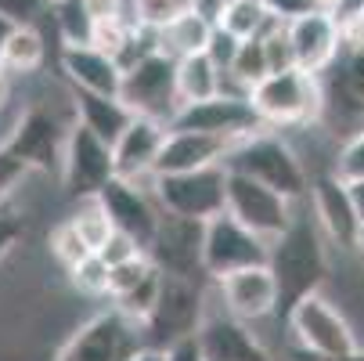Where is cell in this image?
Segmentation results:
<instances>
[{"label":"cell","instance_id":"6da1fadb","mask_svg":"<svg viewBox=\"0 0 364 361\" xmlns=\"http://www.w3.org/2000/svg\"><path fill=\"white\" fill-rule=\"evenodd\" d=\"M271 271L278 278V315L282 318H289V311L306 293L321 289V282L328 275V261H325L318 224L310 221V214H296L289 231L282 239H274Z\"/></svg>","mask_w":364,"mask_h":361},{"label":"cell","instance_id":"7a4b0ae2","mask_svg":"<svg viewBox=\"0 0 364 361\" xmlns=\"http://www.w3.org/2000/svg\"><path fill=\"white\" fill-rule=\"evenodd\" d=\"M224 163H228V170H238V174H249L256 181H264L267 188L282 192L292 202H299L310 188L306 170H303L299 156L292 152V145L274 137V134H264V130L235 141Z\"/></svg>","mask_w":364,"mask_h":361},{"label":"cell","instance_id":"3957f363","mask_svg":"<svg viewBox=\"0 0 364 361\" xmlns=\"http://www.w3.org/2000/svg\"><path fill=\"white\" fill-rule=\"evenodd\" d=\"M252 105L271 127H289V123H310L325 109V90L318 83V73H306L299 66L285 73H271L252 87Z\"/></svg>","mask_w":364,"mask_h":361},{"label":"cell","instance_id":"277c9868","mask_svg":"<svg viewBox=\"0 0 364 361\" xmlns=\"http://www.w3.org/2000/svg\"><path fill=\"white\" fill-rule=\"evenodd\" d=\"M119 98L137 113L170 123L181 113V98H177V58L166 51H151L130 69H123V87Z\"/></svg>","mask_w":364,"mask_h":361},{"label":"cell","instance_id":"5b68a950","mask_svg":"<svg viewBox=\"0 0 364 361\" xmlns=\"http://www.w3.org/2000/svg\"><path fill=\"white\" fill-rule=\"evenodd\" d=\"M292 340L306 350V354H321V357H346L357 354L360 343L350 329V322L332 307L328 296L318 293H306L285 318Z\"/></svg>","mask_w":364,"mask_h":361},{"label":"cell","instance_id":"8992f818","mask_svg":"<svg viewBox=\"0 0 364 361\" xmlns=\"http://www.w3.org/2000/svg\"><path fill=\"white\" fill-rule=\"evenodd\" d=\"M155 195H159L163 214L210 221L228 210V163H213L188 174H159Z\"/></svg>","mask_w":364,"mask_h":361},{"label":"cell","instance_id":"52a82bcc","mask_svg":"<svg viewBox=\"0 0 364 361\" xmlns=\"http://www.w3.org/2000/svg\"><path fill=\"white\" fill-rule=\"evenodd\" d=\"M228 214L267 242L282 239L289 224L296 221L292 199H285L282 192L238 170H228Z\"/></svg>","mask_w":364,"mask_h":361},{"label":"cell","instance_id":"ba28073f","mask_svg":"<svg viewBox=\"0 0 364 361\" xmlns=\"http://www.w3.org/2000/svg\"><path fill=\"white\" fill-rule=\"evenodd\" d=\"M170 130H202V134H217L228 141H242L249 134L267 130L264 116L256 113L252 98L245 94H213L205 101H191V105H181V113L166 123Z\"/></svg>","mask_w":364,"mask_h":361},{"label":"cell","instance_id":"9c48e42d","mask_svg":"<svg viewBox=\"0 0 364 361\" xmlns=\"http://www.w3.org/2000/svg\"><path fill=\"white\" fill-rule=\"evenodd\" d=\"M116 177V152L112 145L94 134L87 123H76L65 141V163H62V188L69 199H90L101 195Z\"/></svg>","mask_w":364,"mask_h":361},{"label":"cell","instance_id":"30bf717a","mask_svg":"<svg viewBox=\"0 0 364 361\" xmlns=\"http://www.w3.org/2000/svg\"><path fill=\"white\" fill-rule=\"evenodd\" d=\"M148 256L155 261V268H163V275L195 282L198 275H205V221L163 214L148 246Z\"/></svg>","mask_w":364,"mask_h":361},{"label":"cell","instance_id":"8fae6325","mask_svg":"<svg viewBox=\"0 0 364 361\" xmlns=\"http://www.w3.org/2000/svg\"><path fill=\"white\" fill-rule=\"evenodd\" d=\"M252 264H271L267 239L249 231L228 210L205 221V275L224 278V275H231L238 268H252Z\"/></svg>","mask_w":364,"mask_h":361},{"label":"cell","instance_id":"7c38bea8","mask_svg":"<svg viewBox=\"0 0 364 361\" xmlns=\"http://www.w3.org/2000/svg\"><path fill=\"white\" fill-rule=\"evenodd\" d=\"M205 315H202V293L195 289L191 278H177V275H166L163 278V293H159V303L155 311L144 318V336L151 347H170L184 336H195L202 329Z\"/></svg>","mask_w":364,"mask_h":361},{"label":"cell","instance_id":"4fadbf2b","mask_svg":"<svg viewBox=\"0 0 364 361\" xmlns=\"http://www.w3.org/2000/svg\"><path fill=\"white\" fill-rule=\"evenodd\" d=\"M137 350H141L137 322L116 311V315H97L87 325H80L55 361H130Z\"/></svg>","mask_w":364,"mask_h":361},{"label":"cell","instance_id":"5bb4252c","mask_svg":"<svg viewBox=\"0 0 364 361\" xmlns=\"http://www.w3.org/2000/svg\"><path fill=\"white\" fill-rule=\"evenodd\" d=\"M289 40L296 51V66L306 73H325L339 58V43L346 40L339 19L328 8H318L310 15H299L289 22Z\"/></svg>","mask_w":364,"mask_h":361},{"label":"cell","instance_id":"9a60e30c","mask_svg":"<svg viewBox=\"0 0 364 361\" xmlns=\"http://www.w3.org/2000/svg\"><path fill=\"white\" fill-rule=\"evenodd\" d=\"M220 296L228 303V311L242 322H256L278 311V278L271 271V264H252V268H238L224 278H217Z\"/></svg>","mask_w":364,"mask_h":361},{"label":"cell","instance_id":"2e32d148","mask_svg":"<svg viewBox=\"0 0 364 361\" xmlns=\"http://www.w3.org/2000/svg\"><path fill=\"white\" fill-rule=\"evenodd\" d=\"M310 210H314V221L325 228V235L343 246V249H357V235H360V217L350 195V184L339 181L336 174H325L310 184Z\"/></svg>","mask_w":364,"mask_h":361},{"label":"cell","instance_id":"e0dca14e","mask_svg":"<svg viewBox=\"0 0 364 361\" xmlns=\"http://www.w3.org/2000/svg\"><path fill=\"white\" fill-rule=\"evenodd\" d=\"M65 141H69V134L62 137L58 123L43 109H29L15 123V130L8 137V148L29 170H55V167L65 163Z\"/></svg>","mask_w":364,"mask_h":361},{"label":"cell","instance_id":"ac0fdd59","mask_svg":"<svg viewBox=\"0 0 364 361\" xmlns=\"http://www.w3.org/2000/svg\"><path fill=\"white\" fill-rule=\"evenodd\" d=\"M166 134H170V127L163 120L134 116V123L112 145V152H116V177H127V181L155 177V163H159Z\"/></svg>","mask_w":364,"mask_h":361},{"label":"cell","instance_id":"d6986e66","mask_svg":"<svg viewBox=\"0 0 364 361\" xmlns=\"http://www.w3.org/2000/svg\"><path fill=\"white\" fill-rule=\"evenodd\" d=\"M101 202H105V210L116 224V231H127L130 239H137L144 249L151 246L155 239V228H159V217L155 214V206L144 199V192L137 188V181H127V177H112L105 188H101L97 195Z\"/></svg>","mask_w":364,"mask_h":361},{"label":"cell","instance_id":"ffe728a7","mask_svg":"<svg viewBox=\"0 0 364 361\" xmlns=\"http://www.w3.org/2000/svg\"><path fill=\"white\" fill-rule=\"evenodd\" d=\"M235 141L217 137V134H202V130H170L155 163V177L159 174H188V170H202L224 163Z\"/></svg>","mask_w":364,"mask_h":361},{"label":"cell","instance_id":"44dd1931","mask_svg":"<svg viewBox=\"0 0 364 361\" xmlns=\"http://www.w3.org/2000/svg\"><path fill=\"white\" fill-rule=\"evenodd\" d=\"M62 69L73 80V87H80V90L119 98L123 66L112 55H105L101 47H94V43H87V47H65L62 51Z\"/></svg>","mask_w":364,"mask_h":361},{"label":"cell","instance_id":"7402d4cb","mask_svg":"<svg viewBox=\"0 0 364 361\" xmlns=\"http://www.w3.org/2000/svg\"><path fill=\"white\" fill-rule=\"evenodd\" d=\"M198 340L210 361H274L256 336L242 325V318H205L198 329Z\"/></svg>","mask_w":364,"mask_h":361},{"label":"cell","instance_id":"603a6c76","mask_svg":"<svg viewBox=\"0 0 364 361\" xmlns=\"http://www.w3.org/2000/svg\"><path fill=\"white\" fill-rule=\"evenodd\" d=\"M76 113H80V123H87L94 134H101L109 145H116L123 137V130L137 116L123 98L94 94V90H80V87H76Z\"/></svg>","mask_w":364,"mask_h":361},{"label":"cell","instance_id":"cb8c5ba5","mask_svg":"<svg viewBox=\"0 0 364 361\" xmlns=\"http://www.w3.org/2000/svg\"><path fill=\"white\" fill-rule=\"evenodd\" d=\"M220 83H224V69L213 62L210 51L177 58V98H181V105L220 94Z\"/></svg>","mask_w":364,"mask_h":361},{"label":"cell","instance_id":"d4e9b609","mask_svg":"<svg viewBox=\"0 0 364 361\" xmlns=\"http://www.w3.org/2000/svg\"><path fill=\"white\" fill-rule=\"evenodd\" d=\"M213 26L205 15H198L195 8L184 11L177 22H170L166 29H159V47L173 58H184V55H198V51L210 47V36H213Z\"/></svg>","mask_w":364,"mask_h":361},{"label":"cell","instance_id":"484cf974","mask_svg":"<svg viewBox=\"0 0 364 361\" xmlns=\"http://www.w3.org/2000/svg\"><path fill=\"white\" fill-rule=\"evenodd\" d=\"M50 19H55V29H58V36H62L65 47H87V43H94L97 19L90 15L87 0H55V4H50Z\"/></svg>","mask_w":364,"mask_h":361},{"label":"cell","instance_id":"4316f807","mask_svg":"<svg viewBox=\"0 0 364 361\" xmlns=\"http://www.w3.org/2000/svg\"><path fill=\"white\" fill-rule=\"evenodd\" d=\"M271 76V58H267V47H264V36H249L238 43V55L231 62V69H224V80L238 83L245 94H252V87Z\"/></svg>","mask_w":364,"mask_h":361},{"label":"cell","instance_id":"83f0119b","mask_svg":"<svg viewBox=\"0 0 364 361\" xmlns=\"http://www.w3.org/2000/svg\"><path fill=\"white\" fill-rule=\"evenodd\" d=\"M43 36L36 33V26H18L4 47V62H0V69L4 73H18V76H29L43 66Z\"/></svg>","mask_w":364,"mask_h":361},{"label":"cell","instance_id":"f1b7e54d","mask_svg":"<svg viewBox=\"0 0 364 361\" xmlns=\"http://www.w3.org/2000/svg\"><path fill=\"white\" fill-rule=\"evenodd\" d=\"M274 22V15L267 11L264 0H231L224 4L217 26H224L228 33H235L238 40H249V36H264V29Z\"/></svg>","mask_w":364,"mask_h":361},{"label":"cell","instance_id":"f546056e","mask_svg":"<svg viewBox=\"0 0 364 361\" xmlns=\"http://www.w3.org/2000/svg\"><path fill=\"white\" fill-rule=\"evenodd\" d=\"M69 221L80 228V235L87 239V246H90L94 253L105 246V242L112 239V231H116V224H112V217H109V210H105V202H101L97 195L83 199V206H80Z\"/></svg>","mask_w":364,"mask_h":361},{"label":"cell","instance_id":"4dcf8cb0","mask_svg":"<svg viewBox=\"0 0 364 361\" xmlns=\"http://www.w3.org/2000/svg\"><path fill=\"white\" fill-rule=\"evenodd\" d=\"M163 268H151L148 271V278L137 286V289H130L127 296H119V311L130 318V322H137V325H144V318L155 311V303H159V293H163Z\"/></svg>","mask_w":364,"mask_h":361},{"label":"cell","instance_id":"1f68e13d","mask_svg":"<svg viewBox=\"0 0 364 361\" xmlns=\"http://www.w3.org/2000/svg\"><path fill=\"white\" fill-rule=\"evenodd\" d=\"M69 275H73V286H76L80 293H87V296H101V293H109L112 264H109L101 253H90V256H83L80 264L69 268Z\"/></svg>","mask_w":364,"mask_h":361},{"label":"cell","instance_id":"d6a6232c","mask_svg":"<svg viewBox=\"0 0 364 361\" xmlns=\"http://www.w3.org/2000/svg\"><path fill=\"white\" fill-rule=\"evenodd\" d=\"M184 11H191V0H134V22L151 29H166Z\"/></svg>","mask_w":364,"mask_h":361},{"label":"cell","instance_id":"836d02e7","mask_svg":"<svg viewBox=\"0 0 364 361\" xmlns=\"http://www.w3.org/2000/svg\"><path fill=\"white\" fill-rule=\"evenodd\" d=\"M155 268V261L148 253H137V256H130V261H119V264H112V275H109V293L119 300V296H127L130 289H137L144 278H148V271Z\"/></svg>","mask_w":364,"mask_h":361},{"label":"cell","instance_id":"e575fe53","mask_svg":"<svg viewBox=\"0 0 364 361\" xmlns=\"http://www.w3.org/2000/svg\"><path fill=\"white\" fill-rule=\"evenodd\" d=\"M50 253L58 256V261L65 264V268H73V264H80L83 256H90L94 249L87 246V239L80 235V228L73 224V221H65V224H58L55 231H50Z\"/></svg>","mask_w":364,"mask_h":361},{"label":"cell","instance_id":"d590c367","mask_svg":"<svg viewBox=\"0 0 364 361\" xmlns=\"http://www.w3.org/2000/svg\"><path fill=\"white\" fill-rule=\"evenodd\" d=\"M339 98L353 113H364V40H357L353 55H350V62L339 76Z\"/></svg>","mask_w":364,"mask_h":361},{"label":"cell","instance_id":"8d00e7d4","mask_svg":"<svg viewBox=\"0 0 364 361\" xmlns=\"http://www.w3.org/2000/svg\"><path fill=\"white\" fill-rule=\"evenodd\" d=\"M130 33H134V22H127L123 15H116V19H101V22L94 26V47H101L105 55L119 58V51L127 47Z\"/></svg>","mask_w":364,"mask_h":361},{"label":"cell","instance_id":"74e56055","mask_svg":"<svg viewBox=\"0 0 364 361\" xmlns=\"http://www.w3.org/2000/svg\"><path fill=\"white\" fill-rule=\"evenodd\" d=\"M339 181L353 184V181H364V130H357L343 148H339V159H336V170H332Z\"/></svg>","mask_w":364,"mask_h":361},{"label":"cell","instance_id":"f35d334b","mask_svg":"<svg viewBox=\"0 0 364 361\" xmlns=\"http://www.w3.org/2000/svg\"><path fill=\"white\" fill-rule=\"evenodd\" d=\"M55 0H0V15H8L15 26H36L43 15H50Z\"/></svg>","mask_w":364,"mask_h":361},{"label":"cell","instance_id":"ab89813d","mask_svg":"<svg viewBox=\"0 0 364 361\" xmlns=\"http://www.w3.org/2000/svg\"><path fill=\"white\" fill-rule=\"evenodd\" d=\"M238 36L235 33H228L224 26H213V36H210V55H213V62L220 66V69H231V62H235V55H238Z\"/></svg>","mask_w":364,"mask_h":361},{"label":"cell","instance_id":"60d3db41","mask_svg":"<svg viewBox=\"0 0 364 361\" xmlns=\"http://www.w3.org/2000/svg\"><path fill=\"white\" fill-rule=\"evenodd\" d=\"M97 253L105 256L109 264H119V261H130V256H137V253H148V249H144L137 239H130L127 231H112V239H109L105 246H101Z\"/></svg>","mask_w":364,"mask_h":361},{"label":"cell","instance_id":"b9f144b4","mask_svg":"<svg viewBox=\"0 0 364 361\" xmlns=\"http://www.w3.org/2000/svg\"><path fill=\"white\" fill-rule=\"evenodd\" d=\"M264 4H267V11H271L274 19H282V22H292V19H299V15H310V11L325 8L321 0H264Z\"/></svg>","mask_w":364,"mask_h":361},{"label":"cell","instance_id":"7bdbcfd3","mask_svg":"<svg viewBox=\"0 0 364 361\" xmlns=\"http://www.w3.org/2000/svg\"><path fill=\"white\" fill-rule=\"evenodd\" d=\"M166 361H210V357H205V347H202V340L195 333V336H184V340L170 343L166 347Z\"/></svg>","mask_w":364,"mask_h":361},{"label":"cell","instance_id":"ee69618b","mask_svg":"<svg viewBox=\"0 0 364 361\" xmlns=\"http://www.w3.org/2000/svg\"><path fill=\"white\" fill-rule=\"evenodd\" d=\"M26 235V228H22V217L18 214H0V261L15 249V242Z\"/></svg>","mask_w":364,"mask_h":361},{"label":"cell","instance_id":"f6af8a7d","mask_svg":"<svg viewBox=\"0 0 364 361\" xmlns=\"http://www.w3.org/2000/svg\"><path fill=\"white\" fill-rule=\"evenodd\" d=\"M87 8H90V15L101 22V19H116V15H123V0H87Z\"/></svg>","mask_w":364,"mask_h":361},{"label":"cell","instance_id":"bcb514c9","mask_svg":"<svg viewBox=\"0 0 364 361\" xmlns=\"http://www.w3.org/2000/svg\"><path fill=\"white\" fill-rule=\"evenodd\" d=\"M224 4H228V0H191V8H195L198 15H205L210 22H217V19H220Z\"/></svg>","mask_w":364,"mask_h":361},{"label":"cell","instance_id":"7dc6e473","mask_svg":"<svg viewBox=\"0 0 364 361\" xmlns=\"http://www.w3.org/2000/svg\"><path fill=\"white\" fill-rule=\"evenodd\" d=\"M15 29H18V26H15L8 15H0V62H4V47H8V40H11Z\"/></svg>","mask_w":364,"mask_h":361},{"label":"cell","instance_id":"c3c4849f","mask_svg":"<svg viewBox=\"0 0 364 361\" xmlns=\"http://www.w3.org/2000/svg\"><path fill=\"white\" fill-rule=\"evenodd\" d=\"M130 361H166V350H163V347H151V343H148V347H141V350H137V354H134Z\"/></svg>","mask_w":364,"mask_h":361},{"label":"cell","instance_id":"681fc988","mask_svg":"<svg viewBox=\"0 0 364 361\" xmlns=\"http://www.w3.org/2000/svg\"><path fill=\"white\" fill-rule=\"evenodd\" d=\"M350 195H353V206H357V217L364 221V181H353L350 184Z\"/></svg>","mask_w":364,"mask_h":361},{"label":"cell","instance_id":"f907efd6","mask_svg":"<svg viewBox=\"0 0 364 361\" xmlns=\"http://www.w3.org/2000/svg\"><path fill=\"white\" fill-rule=\"evenodd\" d=\"M343 33H346V36H353V33H357V36L364 40V8H360V15H357V19H353V22H350Z\"/></svg>","mask_w":364,"mask_h":361},{"label":"cell","instance_id":"816d5d0a","mask_svg":"<svg viewBox=\"0 0 364 361\" xmlns=\"http://www.w3.org/2000/svg\"><path fill=\"white\" fill-rule=\"evenodd\" d=\"M357 249H360V256H364V224H360V235H357Z\"/></svg>","mask_w":364,"mask_h":361},{"label":"cell","instance_id":"f5cc1de1","mask_svg":"<svg viewBox=\"0 0 364 361\" xmlns=\"http://www.w3.org/2000/svg\"><path fill=\"white\" fill-rule=\"evenodd\" d=\"M228 4H231V0H228Z\"/></svg>","mask_w":364,"mask_h":361}]
</instances>
